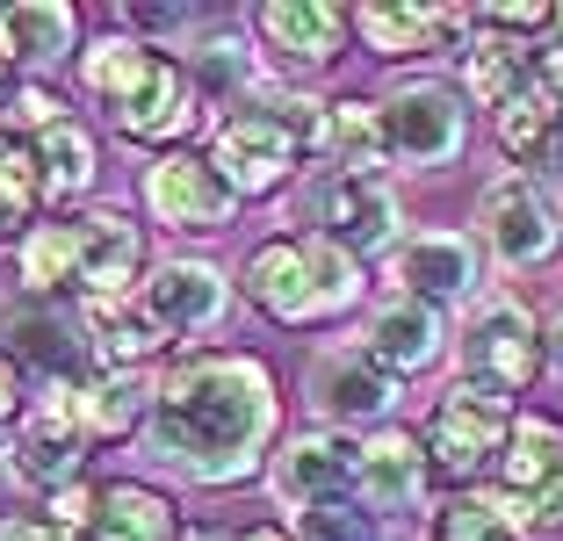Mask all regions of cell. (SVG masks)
<instances>
[{
    "mask_svg": "<svg viewBox=\"0 0 563 541\" xmlns=\"http://www.w3.org/2000/svg\"><path fill=\"white\" fill-rule=\"evenodd\" d=\"M470 30L542 36V30H556V8H542V0H498V8H470Z\"/></svg>",
    "mask_w": 563,
    "mask_h": 541,
    "instance_id": "obj_38",
    "label": "cell"
},
{
    "mask_svg": "<svg viewBox=\"0 0 563 541\" xmlns=\"http://www.w3.org/2000/svg\"><path fill=\"white\" fill-rule=\"evenodd\" d=\"M87 332H95V354L109 368H131V376H137V361H152L174 340L145 303H87Z\"/></svg>",
    "mask_w": 563,
    "mask_h": 541,
    "instance_id": "obj_27",
    "label": "cell"
},
{
    "mask_svg": "<svg viewBox=\"0 0 563 541\" xmlns=\"http://www.w3.org/2000/svg\"><path fill=\"white\" fill-rule=\"evenodd\" d=\"M145 210L174 231H224L232 210H239V196L224 188V174H217L210 159H196V152H159V159L145 166Z\"/></svg>",
    "mask_w": 563,
    "mask_h": 541,
    "instance_id": "obj_11",
    "label": "cell"
},
{
    "mask_svg": "<svg viewBox=\"0 0 563 541\" xmlns=\"http://www.w3.org/2000/svg\"><path fill=\"white\" fill-rule=\"evenodd\" d=\"M267 492L297 512L318 506H340L347 492H362V441L340 427H311V433H289L267 462Z\"/></svg>",
    "mask_w": 563,
    "mask_h": 541,
    "instance_id": "obj_7",
    "label": "cell"
},
{
    "mask_svg": "<svg viewBox=\"0 0 563 541\" xmlns=\"http://www.w3.org/2000/svg\"><path fill=\"white\" fill-rule=\"evenodd\" d=\"M390 397H398V376H383L376 361H368V346H340V354L318 361V376H311V405L325 411V427H368V419H383L390 411Z\"/></svg>",
    "mask_w": 563,
    "mask_h": 541,
    "instance_id": "obj_15",
    "label": "cell"
},
{
    "mask_svg": "<svg viewBox=\"0 0 563 541\" xmlns=\"http://www.w3.org/2000/svg\"><path fill=\"white\" fill-rule=\"evenodd\" d=\"M390 281H398V296H419V303H463L484 281L477 239H463V231H412V239L390 246Z\"/></svg>",
    "mask_w": 563,
    "mask_h": 541,
    "instance_id": "obj_12",
    "label": "cell"
},
{
    "mask_svg": "<svg viewBox=\"0 0 563 541\" xmlns=\"http://www.w3.org/2000/svg\"><path fill=\"white\" fill-rule=\"evenodd\" d=\"M0 66H8V51H0Z\"/></svg>",
    "mask_w": 563,
    "mask_h": 541,
    "instance_id": "obj_46",
    "label": "cell"
},
{
    "mask_svg": "<svg viewBox=\"0 0 563 541\" xmlns=\"http://www.w3.org/2000/svg\"><path fill=\"white\" fill-rule=\"evenodd\" d=\"M44 202V166H36V145H22L15 131H0V239H30V217Z\"/></svg>",
    "mask_w": 563,
    "mask_h": 541,
    "instance_id": "obj_31",
    "label": "cell"
},
{
    "mask_svg": "<svg viewBox=\"0 0 563 541\" xmlns=\"http://www.w3.org/2000/svg\"><path fill=\"white\" fill-rule=\"evenodd\" d=\"M239 289H246V303L261 318H275V325H332V318H347L354 303H362L368 281H362V261H354L347 246L303 231V239H267L246 261Z\"/></svg>",
    "mask_w": 563,
    "mask_h": 541,
    "instance_id": "obj_3",
    "label": "cell"
},
{
    "mask_svg": "<svg viewBox=\"0 0 563 541\" xmlns=\"http://www.w3.org/2000/svg\"><path fill=\"white\" fill-rule=\"evenodd\" d=\"M239 541H289L282 527H253V534H239Z\"/></svg>",
    "mask_w": 563,
    "mask_h": 541,
    "instance_id": "obj_44",
    "label": "cell"
},
{
    "mask_svg": "<svg viewBox=\"0 0 563 541\" xmlns=\"http://www.w3.org/2000/svg\"><path fill=\"white\" fill-rule=\"evenodd\" d=\"M0 354L36 368V376L73 383L87 368V354H95V332H87V318H73L58 296L15 289V296H0Z\"/></svg>",
    "mask_w": 563,
    "mask_h": 541,
    "instance_id": "obj_6",
    "label": "cell"
},
{
    "mask_svg": "<svg viewBox=\"0 0 563 541\" xmlns=\"http://www.w3.org/2000/svg\"><path fill=\"white\" fill-rule=\"evenodd\" d=\"M303 541H383V527L362 506H318L303 512Z\"/></svg>",
    "mask_w": 563,
    "mask_h": 541,
    "instance_id": "obj_37",
    "label": "cell"
},
{
    "mask_svg": "<svg viewBox=\"0 0 563 541\" xmlns=\"http://www.w3.org/2000/svg\"><path fill=\"white\" fill-rule=\"evenodd\" d=\"M498 145L514 152L520 166L563 174V109H556V95L542 87V73H534V87L514 101V109H498Z\"/></svg>",
    "mask_w": 563,
    "mask_h": 541,
    "instance_id": "obj_24",
    "label": "cell"
},
{
    "mask_svg": "<svg viewBox=\"0 0 563 541\" xmlns=\"http://www.w3.org/2000/svg\"><path fill=\"white\" fill-rule=\"evenodd\" d=\"M80 419L95 441H123V433H137L152 419V383L131 376V368H109V376H95L80 390Z\"/></svg>",
    "mask_w": 563,
    "mask_h": 541,
    "instance_id": "obj_29",
    "label": "cell"
},
{
    "mask_svg": "<svg viewBox=\"0 0 563 541\" xmlns=\"http://www.w3.org/2000/svg\"><path fill=\"white\" fill-rule=\"evenodd\" d=\"M477 224H484V246H492L506 267H542L549 253H556V210H549V196L534 188V180H520V174H506V180L484 188Z\"/></svg>",
    "mask_w": 563,
    "mask_h": 541,
    "instance_id": "obj_13",
    "label": "cell"
},
{
    "mask_svg": "<svg viewBox=\"0 0 563 541\" xmlns=\"http://www.w3.org/2000/svg\"><path fill=\"white\" fill-rule=\"evenodd\" d=\"M470 137V109L455 87L441 80H412L398 87V95L383 101V145H390V159H412V166H441L455 159Z\"/></svg>",
    "mask_w": 563,
    "mask_h": 541,
    "instance_id": "obj_10",
    "label": "cell"
},
{
    "mask_svg": "<svg viewBox=\"0 0 563 541\" xmlns=\"http://www.w3.org/2000/svg\"><path fill=\"white\" fill-rule=\"evenodd\" d=\"M311 217H318V239L347 246L354 261L398 246V188L383 174H340V166H332L311 188Z\"/></svg>",
    "mask_w": 563,
    "mask_h": 541,
    "instance_id": "obj_8",
    "label": "cell"
},
{
    "mask_svg": "<svg viewBox=\"0 0 563 541\" xmlns=\"http://www.w3.org/2000/svg\"><path fill=\"white\" fill-rule=\"evenodd\" d=\"M224 303H232V281L217 275L210 261H166V267H152V281H145V311L159 318L174 340H181V332H210L217 318H224Z\"/></svg>",
    "mask_w": 563,
    "mask_h": 541,
    "instance_id": "obj_17",
    "label": "cell"
},
{
    "mask_svg": "<svg viewBox=\"0 0 563 541\" xmlns=\"http://www.w3.org/2000/svg\"><path fill=\"white\" fill-rule=\"evenodd\" d=\"M275 441V376L253 354H181L152 383L145 448L196 484H246L261 476Z\"/></svg>",
    "mask_w": 563,
    "mask_h": 541,
    "instance_id": "obj_1",
    "label": "cell"
},
{
    "mask_svg": "<svg viewBox=\"0 0 563 541\" xmlns=\"http://www.w3.org/2000/svg\"><path fill=\"white\" fill-rule=\"evenodd\" d=\"M542 361H549L542 318L506 289L477 296V311H470V325H463V383H477V390L514 405V397L542 376Z\"/></svg>",
    "mask_w": 563,
    "mask_h": 541,
    "instance_id": "obj_4",
    "label": "cell"
},
{
    "mask_svg": "<svg viewBox=\"0 0 563 541\" xmlns=\"http://www.w3.org/2000/svg\"><path fill=\"white\" fill-rule=\"evenodd\" d=\"M22 419V368L0 354V427H15Z\"/></svg>",
    "mask_w": 563,
    "mask_h": 541,
    "instance_id": "obj_41",
    "label": "cell"
},
{
    "mask_svg": "<svg viewBox=\"0 0 563 541\" xmlns=\"http://www.w3.org/2000/svg\"><path fill=\"white\" fill-rule=\"evenodd\" d=\"M563 476V419L549 411H520L514 419V441L498 455V492L506 498H534L542 484Z\"/></svg>",
    "mask_w": 563,
    "mask_h": 541,
    "instance_id": "obj_23",
    "label": "cell"
},
{
    "mask_svg": "<svg viewBox=\"0 0 563 541\" xmlns=\"http://www.w3.org/2000/svg\"><path fill=\"white\" fill-rule=\"evenodd\" d=\"M311 159H332V109H318L311 95H275L253 87L246 109H232L210 131V166L224 174L239 202L246 196H275L282 180Z\"/></svg>",
    "mask_w": 563,
    "mask_h": 541,
    "instance_id": "obj_2",
    "label": "cell"
},
{
    "mask_svg": "<svg viewBox=\"0 0 563 541\" xmlns=\"http://www.w3.org/2000/svg\"><path fill=\"white\" fill-rule=\"evenodd\" d=\"M261 36L275 44L282 66H297V73H318L340 58V36H347V8H332V0H267L261 15Z\"/></svg>",
    "mask_w": 563,
    "mask_h": 541,
    "instance_id": "obj_16",
    "label": "cell"
},
{
    "mask_svg": "<svg viewBox=\"0 0 563 541\" xmlns=\"http://www.w3.org/2000/svg\"><path fill=\"white\" fill-rule=\"evenodd\" d=\"M427 541H520V534L498 520L492 498H448V506L427 520Z\"/></svg>",
    "mask_w": 563,
    "mask_h": 541,
    "instance_id": "obj_35",
    "label": "cell"
},
{
    "mask_svg": "<svg viewBox=\"0 0 563 541\" xmlns=\"http://www.w3.org/2000/svg\"><path fill=\"white\" fill-rule=\"evenodd\" d=\"M95 541H181V512L152 484H101Z\"/></svg>",
    "mask_w": 563,
    "mask_h": 541,
    "instance_id": "obj_25",
    "label": "cell"
},
{
    "mask_svg": "<svg viewBox=\"0 0 563 541\" xmlns=\"http://www.w3.org/2000/svg\"><path fill=\"white\" fill-rule=\"evenodd\" d=\"M145 66H152V44H131V36H101V44L80 51V80L101 109H117V101L145 80Z\"/></svg>",
    "mask_w": 563,
    "mask_h": 541,
    "instance_id": "obj_32",
    "label": "cell"
},
{
    "mask_svg": "<svg viewBox=\"0 0 563 541\" xmlns=\"http://www.w3.org/2000/svg\"><path fill=\"white\" fill-rule=\"evenodd\" d=\"M80 253H87V217H51L22 239V289L58 296L80 289Z\"/></svg>",
    "mask_w": 563,
    "mask_h": 541,
    "instance_id": "obj_26",
    "label": "cell"
},
{
    "mask_svg": "<svg viewBox=\"0 0 563 541\" xmlns=\"http://www.w3.org/2000/svg\"><path fill=\"white\" fill-rule=\"evenodd\" d=\"M441 346H448L441 311L419 303V296H390V303L368 318V361H376L383 376H419V368L441 361Z\"/></svg>",
    "mask_w": 563,
    "mask_h": 541,
    "instance_id": "obj_20",
    "label": "cell"
},
{
    "mask_svg": "<svg viewBox=\"0 0 563 541\" xmlns=\"http://www.w3.org/2000/svg\"><path fill=\"white\" fill-rule=\"evenodd\" d=\"M427 476H433V455L419 433L405 427H383L376 441H362V498L376 512H405L427 498Z\"/></svg>",
    "mask_w": 563,
    "mask_h": 541,
    "instance_id": "obj_21",
    "label": "cell"
},
{
    "mask_svg": "<svg viewBox=\"0 0 563 541\" xmlns=\"http://www.w3.org/2000/svg\"><path fill=\"white\" fill-rule=\"evenodd\" d=\"M542 340H549V361H556V368H563V311H556V318H549V325H542Z\"/></svg>",
    "mask_w": 563,
    "mask_h": 541,
    "instance_id": "obj_43",
    "label": "cell"
},
{
    "mask_svg": "<svg viewBox=\"0 0 563 541\" xmlns=\"http://www.w3.org/2000/svg\"><path fill=\"white\" fill-rule=\"evenodd\" d=\"M80 448H87V419H80V383H58V390L44 397V405L22 419L15 433V455H8V470L22 476V484H36V492H73L80 484Z\"/></svg>",
    "mask_w": 563,
    "mask_h": 541,
    "instance_id": "obj_9",
    "label": "cell"
},
{
    "mask_svg": "<svg viewBox=\"0 0 563 541\" xmlns=\"http://www.w3.org/2000/svg\"><path fill=\"white\" fill-rule=\"evenodd\" d=\"M36 166H44V202H80L95 188V137L66 115L36 137Z\"/></svg>",
    "mask_w": 563,
    "mask_h": 541,
    "instance_id": "obj_30",
    "label": "cell"
},
{
    "mask_svg": "<svg viewBox=\"0 0 563 541\" xmlns=\"http://www.w3.org/2000/svg\"><path fill=\"white\" fill-rule=\"evenodd\" d=\"M73 44H80V15L66 0H15V8H0V51L15 66H58Z\"/></svg>",
    "mask_w": 563,
    "mask_h": 541,
    "instance_id": "obj_22",
    "label": "cell"
},
{
    "mask_svg": "<svg viewBox=\"0 0 563 541\" xmlns=\"http://www.w3.org/2000/svg\"><path fill=\"white\" fill-rule=\"evenodd\" d=\"M556 30H563V8H556Z\"/></svg>",
    "mask_w": 563,
    "mask_h": 541,
    "instance_id": "obj_45",
    "label": "cell"
},
{
    "mask_svg": "<svg viewBox=\"0 0 563 541\" xmlns=\"http://www.w3.org/2000/svg\"><path fill=\"white\" fill-rule=\"evenodd\" d=\"M95 512H101V492H95V484H73V492L51 498V520L66 527V534H80V527L95 534Z\"/></svg>",
    "mask_w": 563,
    "mask_h": 541,
    "instance_id": "obj_39",
    "label": "cell"
},
{
    "mask_svg": "<svg viewBox=\"0 0 563 541\" xmlns=\"http://www.w3.org/2000/svg\"><path fill=\"white\" fill-rule=\"evenodd\" d=\"M109 123H117L123 137H137V145H166V152H181V137L196 131V80H188L166 51H152V66L145 80L131 87V95L109 109Z\"/></svg>",
    "mask_w": 563,
    "mask_h": 541,
    "instance_id": "obj_14",
    "label": "cell"
},
{
    "mask_svg": "<svg viewBox=\"0 0 563 541\" xmlns=\"http://www.w3.org/2000/svg\"><path fill=\"white\" fill-rule=\"evenodd\" d=\"M145 275V239L123 210H87V253H80V296L87 303H131V281Z\"/></svg>",
    "mask_w": 563,
    "mask_h": 541,
    "instance_id": "obj_19",
    "label": "cell"
},
{
    "mask_svg": "<svg viewBox=\"0 0 563 541\" xmlns=\"http://www.w3.org/2000/svg\"><path fill=\"white\" fill-rule=\"evenodd\" d=\"M542 87L556 95V109H563V51H542Z\"/></svg>",
    "mask_w": 563,
    "mask_h": 541,
    "instance_id": "obj_42",
    "label": "cell"
},
{
    "mask_svg": "<svg viewBox=\"0 0 563 541\" xmlns=\"http://www.w3.org/2000/svg\"><path fill=\"white\" fill-rule=\"evenodd\" d=\"M492 506H498V520L514 527V534H563V476H556V484H542L534 498L492 492Z\"/></svg>",
    "mask_w": 563,
    "mask_h": 541,
    "instance_id": "obj_36",
    "label": "cell"
},
{
    "mask_svg": "<svg viewBox=\"0 0 563 541\" xmlns=\"http://www.w3.org/2000/svg\"><path fill=\"white\" fill-rule=\"evenodd\" d=\"M0 541H73L58 520H44V512H8L0 520Z\"/></svg>",
    "mask_w": 563,
    "mask_h": 541,
    "instance_id": "obj_40",
    "label": "cell"
},
{
    "mask_svg": "<svg viewBox=\"0 0 563 541\" xmlns=\"http://www.w3.org/2000/svg\"><path fill=\"white\" fill-rule=\"evenodd\" d=\"M514 419L520 411L506 405V397L477 390V383H448V397L433 405V427H427V455L441 462L455 484H470V476L498 470V455H506V441H514Z\"/></svg>",
    "mask_w": 563,
    "mask_h": 541,
    "instance_id": "obj_5",
    "label": "cell"
},
{
    "mask_svg": "<svg viewBox=\"0 0 563 541\" xmlns=\"http://www.w3.org/2000/svg\"><path fill=\"white\" fill-rule=\"evenodd\" d=\"M534 73H542V58H534L528 44H514V36H477V44H470V95H477L484 109H514L534 87Z\"/></svg>",
    "mask_w": 563,
    "mask_h": 541,
    "instance_id": "obj_28",
    "label": "cell"
},
{
    "mask_svg": "<svg viewBox=\"0 0 563 541\" xmlns=\"http://www.w3.org/2000/svg\"><path fill=\"white\" fill-rule=\"evenodd\" d=\"M354 30L376 58H427L448 30H470V8H419V0H362Z\"/></svg>",
    "mask_w": 563,
    "mask_h": 541,
    "instance_id": "obj_18",
    "label": "cell"
},
{
    "mask_svg": "<svg viewBox=\"0 0 563 541\" xmlns=\"http://www.w3.org/2000/svg\"><path fill=\"white\" fill-rule=\"evenodd\" d=\"M188 80L210 87V95H232V87H246L253 95V66H246V44H239V30H210L196 51H188Z\"/></svg>",
    "mask_w": 563,
    "mask_h": 541,
    "instance_id": "obj_34",
    "label": "cell"
},
{
    "mask_svg": "<svg viewBox=\"0 0 563 541\" xmlns=\"http://www.w3.org/2000/svg\"><path fill=\"white\" fill-rule=\"evenodd\" d=\"M332 159H340V174H376V166L390 159V145H383V109H368V101H332Z\"/></svg>",
    "mask_w": 563,
    "mask_h": 541,
    "instance_id": "obj_33",
    "label": "cell"
}]
</instances>
